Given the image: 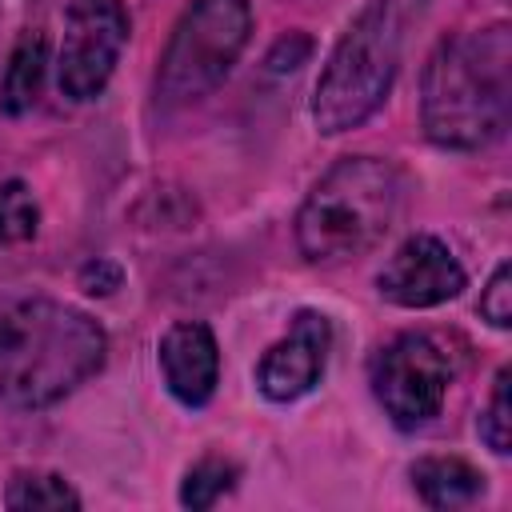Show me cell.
Returning a JSON list of instances; mask_svg holds the SVG:
<instances>
[{
	"label": "cell",
	"mask_w": 512,
	"mask_h": 512,
	"mask_svg": "<svg viewBox=\"0 0 512 512\" xmlns=\"http://www.w3.org/2000/svg\"><path fill=\"white\" fill-rule=\"evenodd\" d=\"M508 384H512V368H500L496 380H492V396H488V408L480 412V436L492 452H508L512 444V400H508Z\"/></svg>",
	"instance_id": "16"
},
{
	"label": "cell",
	"mask_w": 512,
	"mask_h": 512,
	"mask_svg": "<svg viewBox=\"0 0 512 512\" xmlns=\"http://www.w3.org/2000/svg\"><path fill=\"white\" fill-rule=\"evenodd\" d=\"M80 288L92 292V296H108L120 288V268L112 260H92L80 268Z\"/></svg>",
	"instance_id": "19"
},
{
	"label": "cell",
	"mask_w": 512,
	"mask_h": 512,
	"mask_svg": "<svg viewBox=\"0 0 512 512\" xmlns=\"http://www.w3.org/2000/svg\"><path fill=\"white\" fill-rule=\"evenodd\" d=\"M404 208V176L380 156L336 160L296 212V248L312 264H344L376 248Z\"/></svg>",
	"instance_id": "3"
},
{
	"label": "cell",
	"mask_w": 512,
	"mask_h": 512,
	"mask_svg": "<svg viewBox=\"0 0 512 512\" xmlns=\"http://www.w3.org/2000/svg\"><path fill=\"white\" fill-rule=\"evenodd\" d=\"M252 32L248 0H192L176 20L156 68V96L164 104H192L208 96L240 60Z\"/></svg>",
	"instance_id": "5"
},
{
	"label": "cell",
	"mask_w": 512,
	"mask_h": 512,
	"mask_svg": "<svg viewBox=\"0 0 512 512\" xmlns=\"http://www.w3.org/2000/svg\"><path fill=\"white\" fill-rule=\"evenodd\" d=\"M412 488L428 508H464L484 496V472L460 456H424L412 464Z\"/></svg>",
	"instance_id": "11"
},
{
	"label": "cell",
	"mask_w": 512,
	"mask_h": 512,
	"mask_svg": "<svg viewBox=\"0 0 512 512\" xmlns=\"http://www.w3.org/2000/svg\"><path fill=\"white\" fill-rule=\"evenodd\" d=\"M44 72H48V36L40 28H28V32H20V40L12 44V56L4 64V76H0V112L24 116L40 100Z\"/></svg>",
	"instance_id": "12"
},
{
	"label": "cell",
	"mask_w": 512,
	"mask_h": 512,
	"mask_svg": "<svg viewBox=\"0 0 512 512\" xmlns=\"http://www.w3.org/2000/svg\"><path fill=\"white\" fill-rule=\"evenodd\" d=\"M428 0H368L336 40L312 96V120L324 136L360 128L392 92L408 28Z\"/></svg>",
	"instance_id": "4"
},
{
	"label": "cell",
	"mask_w": 512,
	"mask_h": 512,
	"mask_svg": "<svg viewBox=\"0 0 512 512\" xmlns=\"http://www.w3.org/2000/svg\"><path fill=\"white\" fill-rule=\"evenodd\" d=\"M160 372L168 392L184 404V408H204L216 392L220 380V348L208 324L200 320H180L160 336Z\"/></svg>",
	"instance_id": "10"
},
{
	"label": "cell",
	"mask_w": 512,
	"mask_h": 512,
	"mask_svg": "<svg viewBox=\"0 0 512 512\" xmlns=\"http://www.w3.org/2000/svg\"><path fill=\"white\" fill-rule=\"evenodd\" d=\"M4 504L24 512V508H80L76 488L56 476V472H12L8 488H4Z\"/></svg>",
	"instance_id": "13"
},
{
	"label": "cell",
	"mask_w": 512,
	"mask_h": 512,
	"mask_svg": "<svg viewBox=\"0 0 512 512\" xmlns=\"http://www.w3.org/2000/svg\"><path fill=\"white\" fill-rule=\"evenodd\" d=\"M104 328L60 300L16 296L0 304V404L48 408L104 368Z\"/></svg>",
	"instance_id": "2"
},
{
	"label": "cell",
	"mask_w": 512,
	"mask_h": 512,
	"mask_svg": "<svg viewBox=\"0 0 512 512\" xmlns=\"http://www.w3.org/2000/svg\"><path fill=\"white\" fill-rule=\"evenodd\" d=\"M328 348H332V324L324 312H312V308H300L292 316V328L288 336H280L256 364V388L276 400V404H288V400H300L304 392H312L324 376V364H328Z\"/></svg>",
	"instance_id": "9"
},
{
	"label": "cell",
	"mask_w": 512,
	"mask_h": 512,
	"mask_svg": "<svg viewBox=\"0 0 512 512\" xmlns=\"http://www.w3.org/2000/svg\"><path fill=\"white\" fill-rule=\"evenodd\" d=\"M464 268L452 256V248L428 232L408 236L380 268L376 288L396 308H436L464 288Z\"/></svg>",
	"instance_id": "8"
},
{
	"label": "cell",
	"mask_w": 512,
	"mask_h": 512,
	"mask_svg": "<svg viewBox=\"0 0 512 512\" xmlns=\"http://www.w3.org/2000/svg\"><path fill=\"white\" fill-rule=\"evenodd\" d=\"M480 316L492 324V328H508L512 324V264H496L488 288L480 292Z\"/></svg>",
	"instance_id": "17"
},
{
	"label": "cell",
	"mask_w": 512,
	"mask_h": 512,
	"mask_svg": "<svg viewBox=\"0 0 512 512\" xmlns=\"http://www.w3.org/2000/svg\"><path fill=\"white\" fill-rule=\"evenodd\" d=\"M40 228L36 196L24 180H0V244L32 240Z\"/></svg>",
	"instance_id": "15"
},
{
	"label": "cell",
	"mask_w": 512,
	"mask_h": 512,
	"mask_svg": "<svg viewBox=\"0 0 512 512\" xmlns=\"http://www.w3.org/2000/svg\"><path fill=\"white\" fill-rule=\"evenodd\" d=\"M240 468L224 456H204L200 464L188 468L184 484H180V504L184 508H212L216 500H224L236 488Z\"/></svg>",
	"instance_id": "14"
},
{
	"label": "cell",
	"mask_w": 512,
	"mask_h": 512,
	"mask_svg": "<svg viewBox=\"0 0 512 512\" xmlns=\"http://www.w3.org/2000/svg\"><path fill=\"white\" fill-rule=\"evenodd\" d=\"M456 356L436 332H400L372 356V392L396 428H424L440 416Z\"/></svg>",
	"instance_id": "6"
},
{
	"label": "cell",
	"mask_w": 512,
	"mask_h": 512,
	"mask_svg": "<svg viewBox=\"0 0 512 512\" xmlns=\"http://www.w3.org/2000/svg\"><path fill=\"white\" fill-rule=\"evenodd\" d=\"M132 20L124 0H72L64 12V44L56 60L60 92L76 104L96 100L116 72Z\"/></svg>",
	"instance_id": "7"
},
{
	"label": "cell",
	"mask_w": 512,
	"mask_h": 512,
	"mask_svg": "<svg viewBox=\"0 0 512 512\" xmlns=\"http://www.w3.org/2000/svg\"><path fill=\"white\" fill-rule=\"evenodd\" d=\"M308 56H312V40H308L304 32H288V36L276 40V48L268 52V68H272V72H292V68H300Z\"/></svg>",
	"instance_id": "18"
},
{
	"label": "cell",
	"mask_w": 512,
	"mask_h": 512,
	"mask_svg": "<svg viewBox=\"0 0 512 512\" xmlns=\"http://www.w3.org/2000/svg\"><path fill=\"white\" fill-rule=\"evenodd\" d=\"M512 116V32L488 24L436 44L420 76V124L432 144L472 152L504 136Z\"/></svg>",
	"instance_id": "1"
}]
</instances>
